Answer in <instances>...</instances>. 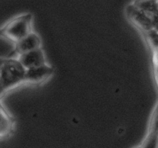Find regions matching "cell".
<instances>
[{
	"instance_id": "1",
	"label": "cell",
	"mask_w": 158,
	"mask_h": 148,
	"mask_svg": "<svg viewBox=\"0 0 158 148\" xmlns=\"http://www.w3.org/2000/svg\"><path fill=\"white\" fill-rule=\"evenodd\" d=\"M26 69L17 58L4 59L0 71V85L6 92L25 83Z\"/></svg>"
},
{
	"instance_id": "2",
	"label": "cell",
	"mask_w": 158,
	"mask_h": 148,
	"mask_svg": "<svg viewBox=\"0 0 158 148\" xmlns=\"http://www.w3.org/2000/svg\"><path fill=\"white\" fill-rule=\"evenodd\" d=\"M32 19V15L30 13L18 15L11 19L0 29V35L16 43L33 32Z\"/></svg>"
},
{
	"instance_id": "3",
	"label": "cell",
	"mask_w": 158,
	"mask_h": 148,
	"mask_svg": "<svg viewBox=\"0 0 158 148\" xmlns=\"http://www.w3.org/2000/svg\"><path fill=\"white\" fill-rule=\"evenodd\" d=\"M127 15L131 23L143 34L154 29L151 18L133 3L127 7Z\"/></svg>"
},
{
	"instance_id": "4",
	"label": "cell",
	"mask_w": 158,
	"mask_h": 148,
	"mask_svg": "<svg viewBox=\"0 0 158 148\" xmlns=\"http://www.w3.org/2000/svg\"><path fill=\"white\" fill-rule=\"evenodd\" d=\"M53 73V67L48 63L38 67L26 69L25 83L33 85L41 84L43 82L49 80Z\"/></svg>"
},
{
	"instance_id": "5",
	"label": "cell",
	"mask_w": 158,
	"mask_h": 148,
	"mask_svg": "<svg viewBox=\"0 0 158 148\" xmlns=\"http://www.w3.org/2000/svg\"><path fill=\"white\" fill-rule=\"evenodd\" d=\"M17 59L26 69L38 67L47 63L44 51L42 48L20 54Z\"/></svg>"
},
{
	"instance_id": "6",
	"label": "cell",
	"mask_w": 158,
	"mask_h": 148,
	"mask_svg": "<svg viewBox=\"0 0 158 148\" xmlns=\"http://www.w3.org/2000/svg\"><path fill=\"white\" fill-rule=\"evenodd\" d=\"M140 147L158 148V102L150 120L148 134Z\"/></svg>"
},
{
	"instance_id": "7",
	"label": "cell",
	"mask_w": 158,
	"mask_h": 148,
	"mask_svg": "<svg viewBox=\"0 0 158 148\" xmlns=\"http://www.w3.org/2000/svg\"><path fill=\"white\" fill-rule=\"evenodd\" d=\"M40 48H42V40L40 35L34 32H32L23 39L15 43L17 56L22 53L30 52Z\"/></svg>"
},
{
	"instance_id": "8",
	"label": "cell",
	"mask_w": 158,
	"mask_h": 148,
	"mask_svg": "<svg viewBox=\"0 0 158 148\" xmlns=\"http://www.w3.org/2000/svg\"><path fill=\"white\" fill-rule=\"evenodd\" d=\"M15 128V119L0 101V139L9 137Z\"/></svg>"
},
{
	"instance_id": "9",
	"label": "cell",
	"mask_w": 158,
	"mask_h": 148,
	"mask_svg": "<svg viewBox=\"0 0 158 148\" xmlns=\"http://www.w3.org/2000/svg\"><path fill=\"white\" fill-rule=\"evenodd\" d=\"M6 93V92L5 91V89H3V88L1 86V85H0V101H1V99L2 98L3 96H4Z\"/></svg>"
},
{
	"instance_id": "10",
	"label": "cell",
	"mask_w": 158,
	"mask_h": 148,
	"mask_svg": "<svg viewBox=\"0 0 158 148\" xmlns=\"http://www.w3.org/2000/svg\"><path fill=\"white\" fill-rule=\"evenodd\" d=\"M3 60H4V59L0 58V71H1V68H2V63H3Z\"/></svg>"
},
{
	"instance_id": "11",
	"label": "cell",
	"mask_w": 158,
	"mask_h": 148,
	"mask_svg": "<svg viewBox=\"0 0 158 148\" xmlns=\"http://www.w3.org/2000/svg\"><path fill=\"white\" fill-rule=\"evenodd\" d=\"M137 148H141V147H140V146H139V147H137Z\"/></svg>"
}]
</instances>
